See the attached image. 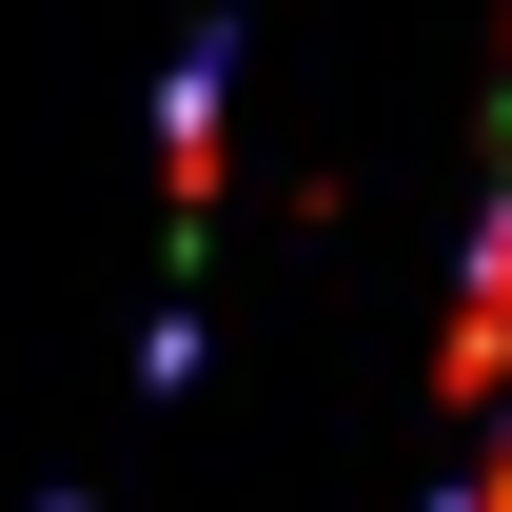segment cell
Here are the masks:
<instances>
[{
    "label": "cell",
    "mask_w": 512,
    "mask_h": 512,
    "mask_svg": "<svg viewBox=\"0 0 512 512\" xmlns=\"http://www.w3.org/2000/svg\"><path fill=\"white\" fill-rule=\"evenodd\" d=\"M453 512H512V414L473 434V493H453Z\"/></svg>",
    "instance_id": "3957f363"
},
{
    "label": "cell",
    "mask_w": 512,
    "mask_h": 512,
    "mask_svg": "<svg viewBox=\"0 0 512 512\" xmlns=\"http://www.w3.org/2000/svg\"><path fill=\"white\" fill-rule=\"evenodd\" d=\"M434 414H453V434H493V414H512V178H493V217H473V256H453V335H434Z\"/></svg>",
    "instance_id": "6da1fadb"
},
{
    "label": "cell",
    "mask_w": 512,
    "mask_h": 512,
    "mask_svg": "<svg viewBox=\"0 0 512 512\" xmlns=\"http://www.w3.org/2000/svg\"><path fill=\"white\" fill-rule=\"evenodd\" d=\"M217 178H237V99H217V60H178L158 79V237H217Z\"/></svg>",
    "instance_id": "7a4b0ae2"
}]
</instances>
